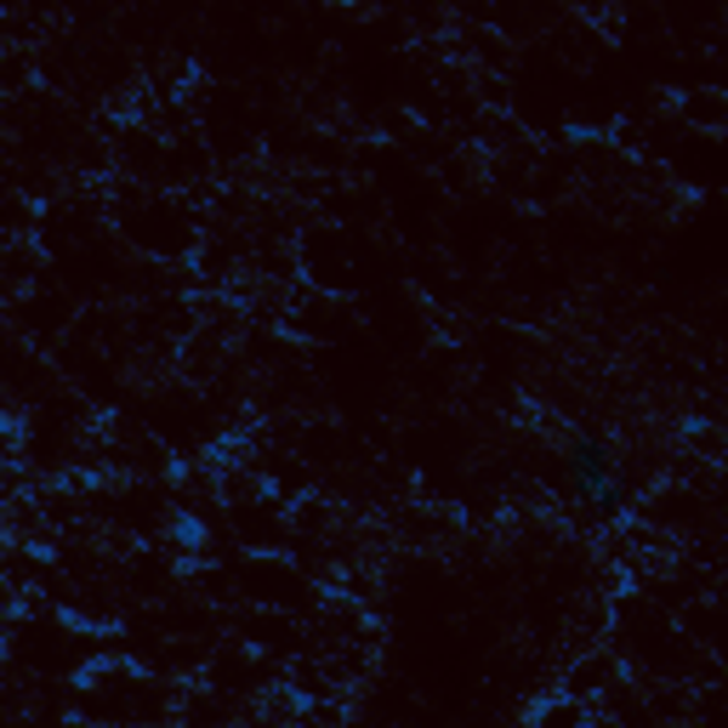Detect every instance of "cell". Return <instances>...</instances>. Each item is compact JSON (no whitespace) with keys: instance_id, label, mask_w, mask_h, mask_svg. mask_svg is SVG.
<instances>
[{"instance_id":"obj_1","label":"cell","mask_w":728,"mask_h":728,"mask_svg":"<svg viewBox=\"0 0 728 728\" xmlns=\"http://www.w3.org/2000/svg\"><path fill=\"white\" fill-rule=\"evenodd\" d=\"M570 467H575V490H581V501L597 507L603 518H621L626 496H621V478H615V467H610V450H603L597 438L581 433V438L570 444Z\"/></svg>"},{"instance_id":"obj_2","label":"cell","mask_w":728,"mask_h":728,"mask_svg":"<svg viewBox=\"0 0 728 728\" xmlns=\"http://www.w3.org/2000/svg\"><path fill=\"white\" fill-rule=\"evenodd\" d=\"M171 535H177V547H188V552H194L199 541H206V530H199V518H177V530H171Z\"/></svg>"}]
</instances>
